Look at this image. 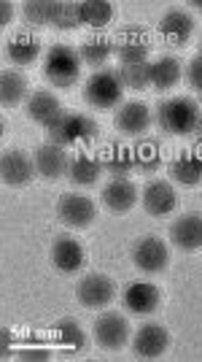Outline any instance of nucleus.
Segmentation results:
<instances>
[{"instance_id": "obj_11", "label": "nucleus", "mask_w": 202, "mask_h": 362, "mask_svg": "<svg viewBox=\"0 0 202 362\" xmlns=\"http://www.w3.org/2000/svg\"><path fill=\"white\" fill-rule=\"evenodd\" d=\"M113 124L122 136H143L151 124V111L146 103H138V100H130V103H122L116 117H113Z\"/></svg>"}, {"instance_id": "obj_8", "label": "nucleus", "mask_w": 202, "mask_h": 362, "mask_svg": "<svg viewBox=\"0 0 202 362\" xmlns=\"http://www.w3.org/2000/svg\"><path fill=\"white\" fill-rule=\"evenodd\" d=\"M127 335H130V325L122 314L108 311V314H100L94 319V341L103 349H108V351L122 349L127 344Z\"/></svg>"}, {"instance_id": "obj_23", "label": "nucleus", "mask_w": 202, "mask_h": 362, "mask_svg": "<svg viewBox=\"0 0 202 362\" xmlns=\"http://www.w3.org/2000/svg\"><path fill=\"white\" fill-rule=\"evenodd\" d=\"M100 173H103L100 157H89V154H78L76 160H70V168H68V176L78 187H92L100 179Z\"/></svg>"}, {"instance_id": "obj_22", "label": "nucleus", "mask_w": 202, "mask_h": 362, "mask_svg": "<svg viewBox=\"0 0 202 362\" xmlns=\"http://www.w3.org/2000/svg\"><path fill=\"white\" fill-rule=\"evenodd\" d=\"M6 54H8V60L14 62V65H30V62H35L38 54H41V41H38L32 33L19 30L8 38Z\"/></svg>"}, {"instance_id": "obj_28", "label": "nucleus", "mask_w": 202, "mask_h": 362, "mask_svg": "<svg viewBox=\"0 0 202 362\" xmlns=\"http://www.w3.org/2000/svg\"><path fill=\"white\" fill-rule=\"evenodd\" d=\"M78 54H81V62H87V65H103V62L108 60L111 54H113V38L108 35H94V38H87L81 49H78Z\"/></svg>"}, {"instance_id": "obj_16", "label": "nucleus", "mask_w": 202, "mask_h": 362, "mask_svg": "<svg viewBox=\"0 0 202 362\" xmlns=\"http://www.w3.org/2000/svg\"><path fill=\"white\" fill-rule=\"evenodd\" d=\"M159 300H162V295H159V289L151 281H135L122 295L125 308L132 311V314H151V311L159 308Z\"/></svg>"}, {"instance_id": "obj_13", "label": "nucleus", "mask_w": 202, "mask_h": 362, "mask_svg": "<svg viewBox=\"0 0 202 362\" xmlns=\"http://www.w3.org/2000/svg\"><path fill=\"white\" fill-rule=\"evenodd\" d=\"M170 238L184 252L202 249V216L200 214H184L170 225Z\"/></svg>"}, {"instance_id": "obj_15", "label": "nucleus", "mask_w": 202, "mask_h": 362, "mask_svg": "<svg viewBox=\"0 0 202 362\" xmlns=\"http://www.w3.org/2000/svg\"><path fill=\"white\" fill-rule=\"evenodd\" d=\"M100 197H103V203L111 214H127L138 200V189L130 179H111L103 187Z\"/></svg>"}, {"instance_id": "obj_5", "label": "nucleus", "mask_w": 202, "mask_h": 362, "mask_svg": "<svg viewBox=\"0 0 202 362\" xmlns=\"http://www.w3.org/2000/svg\"><path fill=\"white\" fill-rule=\"evenodd\" d=\"M151 46H154V38L143 25H127L119 30V35H113V52L122 62H143L149 57Z\"/></svg>"}, {"instance_id": "obj_31", "label": "nucleus", "mask_w": 202, "mask_h": 362, "mask_svg": "<svg viewBox=\"0 0 202 362\" xmlns=\"http://www.w3.org/2000/svg\"><path fill=\"white\" fill-rule=\"evenodd\" d=\"M25 19L35 25V28H44V25H54V11H57V3L51 0H27L25 6Z\"/></svg>"}, {"instance_id": "obj_39", "label": "nucleus", "mask_w": 202, "mask_h": 362, "mask_svg": "<svg viewBox=\"0 0 202 362\" xmlns=\"http://www.w3.org/2000/svg\"><path fill=\"white\" fill-rule=\"evenodd\" d=\"M200 141H202V127H200Z\"/></svg>"}, {"instance_id": "obj_32", "label": "nucleus", "mask_w": 202, "mask_h": 362, "mask_svg": "<svg viewBox=\"0 0 202 362\" xmlns=\"http://www.w3.org/2000/svg\"><path fill=\"white\" fill-rule=\"evenodd\" d=\"M84 22H81V3H57V11H54V28L60 30H78Z\"/></svg>"}, {"instance_id": "obj_4", "label": "nucleus", "mask_w": 202, "mask_h": 362, "mask_svg": "<svg viewBox=\"0 0 202 362\" xmlns=\"http://www.w3.org/2000/svg\"><path fill=\"white\" fill-rule=\"evenodd\" d=\"M122 90H125V84H122L116 71H97L89 76V81L84 87V98L89 106L100 108V111H111L122 100Z\"/></svg>"}, {"instance_id": "obj_34", "label": "nucleus", "mask_w": 202, "mask_h": 362, "mask_svg": "<svg viewBox=\"0 0 202 362\" xmlns=\"http://www.w3.org/2000/svg\"><path fill=\"white\" fill-rule=\"evenodd\" d=\"M187 78H189V84H191L194 90L202 92V54H197L194 60L189 62V68H187Z\"/></svg>"}, {"instance_id": "obj_33", "label": "nucleus", "mask_w": 202, "mask_h": 362, "mask_svg": "<svg viewBox=\"0 0 202 362\" xmlns=\"http://www.w3.org/2000/svg\"><path fill=\"white\" fill-rule=\"evenodd\" d=\"M135 168H138L140 173H154L156 168H159V149H156V144H140L138 151H135Z\"/></svg>"}, {"instance_id": "obj_6", "label": "nucleus", "mask_w": 202, "mask_h": 362, "mask_svg": "<svg viewBox=\"0 0 202 362\" xmlns=\"http://www.w3.org/2000/svg\"><path fill=\"white\" fill-rule=\"evenodd\" d=\"M132 262L143 273H162L170 262V252H168L162 238L146 235V238L135 241V246H132Z\"/></svg>"}, {"instance_id": "obj_19", "label": "nucleus", "mask_w": 202, "mask_h": 362, "mask_svg": "<svg viewBox=\"0 0 202 362\" xmlns=\"http://www.w3.org/2000/svg\"><path fill=\"white\" fill-rule=\"evenodd\" d=\"M51 262L60 273H76L84 265V246L73 235H60L51 243Z\"/></svg>"}, {"instance_id": "obj_1", "label": "nucleus", "mask_w": 202, "mask_h": 362, "mask_svg": "<svg viewBox=\"0 0 202 362\" xmlns=\"http://www.w3.org/2000/svg\"><path fill=\"white\" fill-rule=\"evenodd\" d=\"M156 122L170 136H191L200 133L202 111L191 98H168L156 108Z\"/></svg>"}, {"instance_id": "obj_24", "label": "nucleus", "mask_w": 202, "mask_h": 362, "mask_svg": "<svg viewBox=\"0 0 202 362\" xmlns=\"http://www.w3.org/2000/svg\"><path fill=\"white\" fill-rule=\"evenodd\" d=\"M60 111H63V108H60V100L46 90L35 92V95H30V100H27V117H30L32 122H38V124H44V127H46L49 122L54 119Z\"/></svg>"}, {"instance_id": "obj_27", "label": "nucleus", "mask_w": 202, "mask_h": 362, "mask_svg": "<svg viewBox=\"0 0 202 362\" xmlns=\"http://www.w3.org/2000/svg\"><path fill=\"white\" fill-rule=\"evenodd\" d=\"M111 19H113V3H108V0H84L81 3V22L87 28L100 30Z\"/></svg>"}, {"instance_id": "obj_7", "label": "nucleus", "mask_w": 202, "mask_h": 362, "mask_svg": "<svg viewBox=\"0 0 202 362\" xmlns=\"http://www.w3.org/2000/svg\"><path fill=\"white\" fill-rule=\"evenodd\" d=\"M116 295V287L108 276L103 273H89L78 281L76 287V298L84 308H106Z\"/></svg>"}, {"instance_id": "obj_26", "label": "nucleus", "mask_w": 202, "mask_h": 362, "mask_svg": "<svg viewBox=\"0 0 202 362\" xmlns=\"http://www.w3.org/2000/svg\"><path fill=\"white\" fill-rule=\"evenodd\" d=\"M27 95V81L19 71H3L0 74V103L3 108L16 106Z\"/></svg>"}, {"instance_id": "obj_18", "label": "nucleus", "mask_w": 202, "mask_h": 362, "mask_svg": "<svg viewBox=\"0 0 202 362\" xmlns=\"http://www.w3.org/2000/svg\"><path fill=\"white\" fill-rule=\"evenodd\" d=\"M140 200H143V209L151 214V216H168L175 209V203H178L175 189H172L168 181H151V184H146Z\"/></svg>"}, {"instance_id": "obj_2", "label": "nucleus", "mask_w": 202, "mask_h": 362, "mask_svg": "<svg viewBox=\"0 0 202 362\" xmlns=\"http://www.w3.org/2000/svg\"><path fill=\"white\" fill-rule=\"evenodd\" d=\"M46 133H49V144H57V146L92 144L94 138H97V124H94V119L84 117V114L60 111V114L46 124Z\"/></svg>"}, {"instance_id": "obj_3", "label": "nucleus", "mask_w": 202, "mask_h": 362, "mask_svg": "<svg viewBox=\"0 0 202 362\" xmlns=\"http://www.w3.org/2000/svg\"><path fill=\"white\" fill-rule=\"evenodd\" d=\"M78 71H81V54H78L76 49L57 44L46 52L44 74H46V78L54 87H60V90L73 87L78 81Z\"/></svg>"}, {"instance_id": "obj_17", "label": "nucleus", "mask_w": 202, "mask_h": 362, "mask_svg": "<svg viewBox=\"0 0 202 362\" xmlns=\"http://www.w3.org/2000/svg\"><path fill=\"white\" fill-rule=\"evenodd\" d=\"M32 163H35V170H38L44 179H60V176L68 173V168H70V160H68V154H65V146H57V144H44L41 149L35 151Z\"/></svg>"}, {"instance_id": "obj_38", "label": "nucleus", "mask_w": 202, "mask_h": 362, "mask_svg": "<svg viewBox=\"0 0 202 362\" xmlns=\"http://www.w3.org/2000/svg\"><path fill=\"white\" fill-rule=\"evenodd\" d=\"M191 6H194V8H200V11H202V0H191Z\"/></svg>"}, {"instance_id": "obj_36", "label": "nucleus", "mask_w": 202, "mask_h": 362, "mask_svg": "<svg viewBox=\"0 0 202 362\" xmlns=\"http://www.w3.org/2000/svg\"><path fill=\"white\" fill-rule=\"evenodd\" d=\"M19 357H22V360H30V357L32 360H46V354H44V351H35V349H25Z\"/></svg>"}, {"instance_id": "obj_12", "label": "nucleus", "mask_w": 202, "mask_h": 362, "mask_svg": "<svg viewBox=\"0 0 202 362\" xmlns=\"http://www.w3.org/2000/svg\"><path fill=\"white\" fill-rule=\"evenodd\" d=\"M32 173H35V163L25 151L11 149L0 154V179H3V184L22 187V184H27L32 179Z\"/></svg>"}, {"instance_id": "obj_35", "label": "nucleus", "mask_w": 202, "mask_h": 362, "mask_svg": "<svg viewBox=\"0 0 202 362\" xmlns=\"http://www.w3.org/2000/svg\"><path fill=\"white\" fill-rule=\"evenodd\" d=\"M0 11H3V16H0V25L6 28V25L11 22V16H14V6H11L8 0H3V3H0Z\"/></svg>"}, {"instance_id": "obj_10", "label": "nucleus", "mask_w": 202, "mask_h": 362, "mask_svg": "<svg viewBox=\"0 0 202 362\" xmlns=\"http://www.w3.org/2000/svg\"><path fill=\"white\" fill-rule=\"evenodd\" d=\"M57 216L70 227H89L97 216V209L87 195H63L57 203Z\"/></svg>"}, {"instance_id": "obj_9", "label": "nucleus", "mask_w": 202, "mask_h": 362, "mask_svg": "<svg viewBox=\"0 0 202 362\" xmlns=\"http://www.w3.org/2000/svg\"><path fill=\"white\" fill-rule=\"evenodd\" d=\"M170 344V335L162 325H143L132 338V351L138 360H159Z\"/></svg>"}, {"instance_id": "obj_37", "label": "nucleus", "mask_w": 202, "mask_h": 362, "mask_svg": "<svg viewBox=\"0 0 202 362\" xmlns=\"http://www.w3.org/2000/svg\"><path fill=\"white\" fill-rule=\"evenodd\" d=\"M8 341H11V338H8V330H6V327H3V351H6V349H8Z\"/></svg>"}, {"instance_id": "obj_25", "label": "nucleus", "mask_w": 202, "mask_h": 362, "mask_svg": "<svg viewBox=\"0 0 202 362\" xmlns=\"http://www.w3.org/2000/svg\"><path fill=\"white\" fill-rule=\"evenodd\" d=\"M181 78V62L175 57H159L156 62H151V87L159 92H168L178 84Z\"/></svg>"}, {"instance_id": "obj_29", "label": "nucleus", "mask_w": 202, "mask_h": 362, "mask_svg": "<svg viewBox=\"0 0 202 362\" xmlns=\"http://www.w3.org/2000/svg\"><path fill=\"white\" fill-rule=\"evenodd\" d=\"M122 84L127 90H146L151 84V65L143 60V62H122V68L116 71Z\"/></svg>"}, {"instance_id": "obj_14", "label": "nucleus", "mask_w": 202, "mask_h": 362, "mask_svg": "<svg viewBox=\"0 0 202 362\" xmlns=\"http://www.w3.org/2000/svg\"><path fill=\"white\" fill-rule=\"evenodd\" d=\"M191 30H194V19L181 8L168 11L159 22V35L168 46H184L191 38Z\"/></svg>"}, {"instance_id": "obj_20", "label": "nucleus", "mask_w": 202, "mask_h": 362, "mask_svg": "<svg viewBox=\"0 0 202 362\" xmlns=\"http://www.w3.org/2000/svg\"><path fill=\"white\" fill-rule=\"evenodd\" d=\"M172 181L184 184V187H194L202 181V146L197 151H184L170 163Z\"/></svg>"}, {"instance_id": "obj_40", "label": "nucleus", "mask_w": 202, "mask_h": 362, "mask_svg": "<svg viewBox=\"0 0 202 362\" xmlns=\"http://www.w3.org/2000/svg\"><path fill=\"white\" fill-rule=\"evenodd\" d=\"M200 54H202V41H200Z\"/></svg>"}, {"instance_id": "obj_30", "label": "nucleus", "mask_w": 202, "mask_h": 362, "mask_svg": "<svg viewBox=\"0 0 202 362\" xmlns=\"http://www.w3.org/2000/svg\"><path fill=\"white\" fill-rule=\"evenodd\" d=\"M54 332H57V341L63 344L65 349H73V351H84L87 349V335L81 330L76 319H60L54 325Z\"/></svg>"}, {"instance_id": "obj_21", "label": "nucleus", "mask_w": 202, "mask_h": 362, "mask_svg": "<svg viewBox=\"0 0 202 362\" xmlns=\"http://www.w3.org/2000/svg\"><path fill=\"white\" fill-rule=\"evenodd\" d=\"M100 163H103V170L111 173V179H127L135 170V151L122 146V144H111L103 151Z\"/></svg>"}]
</instances>
